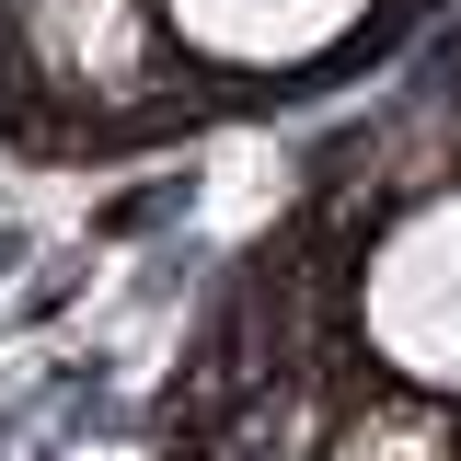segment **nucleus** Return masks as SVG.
Here are the masks:
<instances>
[{"label": "nucleus", "instance_id": "f257e3e1", "mask_svg": "<svg viewBox=\"0 0 461 461\" xmlns=\"http://www.w3.org/2000/svg\"><path fill=\"white\" fill-rule=\"evenodd\" d=\"M346 335L381 393L461 415V185H393L346 277Z\"/></svg>", "mask_w": 461, "mask_h": 461}, {"label": "nucleus", "instance_id": "f03ea898", "mask_svg": "<svg viewBox=\"0 0 461 461\" xmlns=\"http://www.w3.org/2000/svg\"><path fill=\"white\" fill-rule=\"evenodd\" d=\"M0 81H12V104L139 115L196 69L173 58L162 0H0Z\"/></svg>", "mask_w": 461, "mask_h": 461}, {"label": "nucleus", "instance_id": "7ed1b4c3", "mask_svg": "<svg viewBox=\"0 0 461 461\" xmlns=\"http://www.w3.org/2000/svg\"><path fill=\"white\" fill-rule=\"evenodd\" d=\"M381 0H162V35L208 81H312L369 35Z\"/></svg>", "mask_w": 461, "mask_h": 461}]
</instances>
